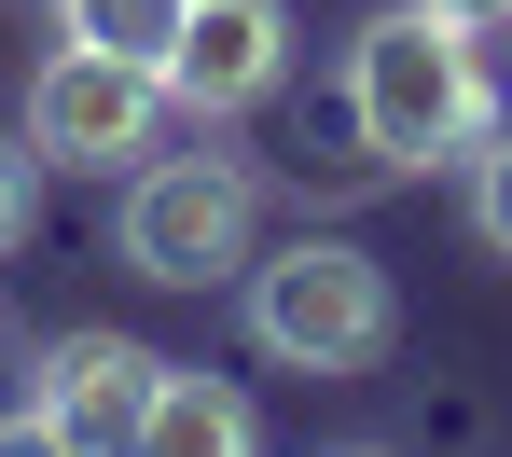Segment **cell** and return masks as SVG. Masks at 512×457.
Wrapping results in <instances>:
<instances>
[{
    "mask_svg": "<svg viewBox=\"0 0 512 457\" xmlns=\"http://www.w3.org/2000/svg\"><path fill=\"white\" fill-rule=\"evenodd\" d=\"M471 236L512 264V125H485V153H471Z\"/></svg>",
    "mask_w": 512,
    "mask_h": 457,
    "instance_id": "cell-9",
    "label": "cell"
},
{
    "mask_svg": "<svg viewBox=\"0 0 512 457\" xmlns=\"http://www.w3.org/2000/svg\"><path fill=\"white\" fill-rule=\"evenodd\" d=\"M250 222H263V194L236 153H139L125 208H111V250L153 291H222V277H250Z\"/></svg>",
    "mask_w": 512,
    "mask_h": 457,
    "instance_id": "cell-3",
    "label": "cell"
},
{
    "mask_svg": "<svg viewBox=\"0 0 512 457\" xmlns=\"http://www.w3.org/2000/svg\"><path fill=\"white\" fill-rule=\"evenodd\" d=\"M277 70H291V14H277V0H180L167 97L194 111V125H236V111H263V97H277Z\"/></svg>",
    "mask_w": 512,
    "mask_h": 457,
    "instance_id": "cell-6",
    "label": "cell"
},
{
    "mask_svg": "<svg viewBox=\"0 0 512 457\" xmlns=\"http://www.w3.org/2000/svg\"><path fill=\"white\" fill-rule=\"evenodd\" d=\"M153 374H167V347H139V333H56L42 347V374H28V402L0 416V444H139V416H153Z\"/></svg>",
    "mask_w": 512,
    "mask_h": 457,
    "instance_id": "cell-5",
    "label": "cell"
},
{
    "mask_svg": "<svg viewBox=\"0 0 512 457\" xmlns=\"http://www.w3.org/2000/svg\"><path fill=\"white\" fill-rule=\"evenodd\" d=\"M28 222H42V139L14 125V139H0V264L28 250Z\"/></svg>",
    "mask_w": 512,
    "mask_h": 457,
    "instance_id": "cell-10",
    "label": "cell"
},
{
    "mask_svg": "<svg viewBox=\"0 0 512 457\" xmlns=\"http://www.w3.org/2000/svg\"><path fill=\"white\" fill-rule=\"evenodd\" d=\"M346 125H360L374 167H457V153H485V125H499L485 28H457L443 0H388L346 42Z\"/></svg>",
    "mask_w": 512,
    "mask_h": 457,
    "instance_id": "cell-1",
    "label": "cell"
},
{
    "mask_svg": "<svg viewBox=\"0 0 512 457\" xmlns=\"http://www.w3.org/2000/svg\"><path fill=\"white\" fill-rule=\"evenodd\" d=\"M443 14H457V28H512V0H443Z\"/></svg>",
    "mask_w": 512,
    "mask_h": 457,
    "instance_id": "cell-11",
    "label": "cell"
},
{
    "mask_svg": "<svg viewBox=\"0 0 512 457\" xmlns=\"http://www.w3.org/2000/svg\"><path fill=\"white\" fill-rule=\"evenodd\" d=\"M263 416L222 388V374H194V361H167L153 374V416H139V444H167V457H236Z\"/></svg>",
    "mask_w": 512,
    "mask_h": 457,
    "instance_id": "cell-7",
    "label": "cell"
},
{
    "mask_svg": "<svg viewBox=\"0 0 512 457\" xmlns=\"http://www.w3.org/2000/svg\"><path fill=\"white\" fill-rule=\"evenodd\" d=\"M167 70H139V56H111V42H70L56 28V56L28 70V139H42V167H84V181H125L153 139H167Z\"/></svg>",
    "mask_w": 512,
    "mask_h": 457,
    "instance_id": "cell-4",
    "label": "cell"
},
{
    "mask_svg": "<svg viewBox=\"0 0 512 457\" xmlns=\"http://www.w3.org/2000/svg\"><path fill=\"white\" fill-rule=\"evenodd\" d=\"M236 319H250V347L277 374H374L388 333H402V291H388L374 250H346V236H291V250H250Z\"/></svg>",
    "mask_w": 512,
    "mask_h": 457,
    "instance_id": "cell-2",
    "label": "cell"
},
{
    "mask_svg": "<svg viewBox=\"0 0 512 457\" xmlns=\"http://www.w3.org/2000/svg\"><path fill=\"white\" fill-rule=\"evenodd\" d=\"M56 28H70V42H111V56H139V70H167L180 0H56Z\"/></svg>",
    "mask_w": 512,
    "mask_h": 457,
    "instance_id": "cell-8",
    "label": "cell"
}]
</instances>
